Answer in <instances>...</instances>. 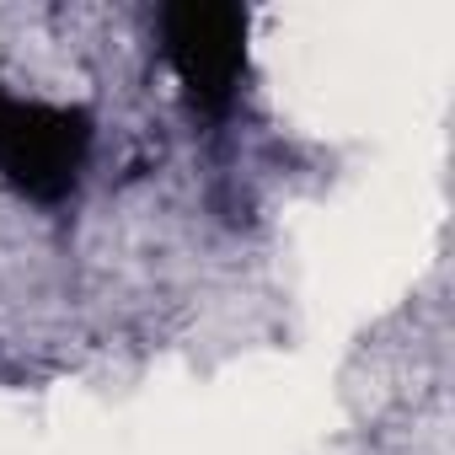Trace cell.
I'll return each mask as SVG.
<instances>
[{"instance_id":"6da1fadb","label":"cell","mask_w":455,"mask_h":455,"mask_svg":"<svg viewBox=\"0 0 455 455\" xmlns=\"http://www.w3.org/2000/svg\"><path fill=\"white\" fill-rule=\"evenodd\" d=\"M161 49L166 65L193 102V113L220 118L231 113L242 70H247V12L214 6V0H182L161 12Z\"/></svg>"},{"instance_id":"7a4b0ae2","label":"cell","mask_w":455,"mask_h":455,"mask_svg":"<svg viewBox=\"0 0 455 455\" xmlns=\"http://www.w3.org/2000/svg\"><path fill=\"white\" fill-rule=\"evenodd\" d=\"M92 118L81 108L22 102L0 86V177L38 204H60L86 166Z\"/></svg>"}]
</instances>
